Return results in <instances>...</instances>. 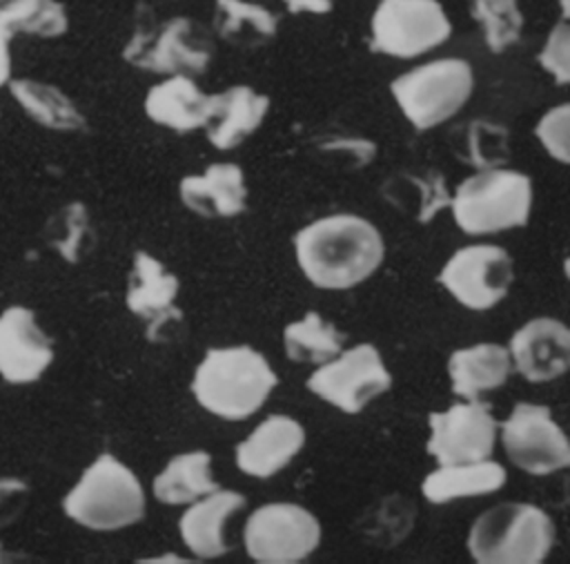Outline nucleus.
Here are the masks:
<instances>
[{"mask_svg": "<svg viewBox=\"0 0 570 564\" xmlns=\"http://www.w3.org/2000/svg\"><path fill=\"white\" fill-rule=\"evenodd\" d=\"M505 468L497 461L481 459L470 464H450L425 475L421 493L432 504H445L459 497L488 495L505 484Z\"/></svg>", "mask_w": 570, "mask_h": 564, "instance_id": "obj_25", "label": "nucleus"}, {"mask_svg": "<svg viewBox=\"0 0 570 564\" xmlns=\"http://www.w3.org/2000/svg\"><path fill=\"white\" fill-rule=\"evenodd\" d=\"M501 441L514 466L530 475H548L570 464V444L548 406L517 403L501 424Z\"/></svg>", "mask_w": 570, "mask_h": 564, "instance_id": "obj_11", "label": "nucleus"}, {"mask_svg": "<svg viewBox=\"0 0 570 564\" xmlns=\"http://www.w3.org/2000/svg\"><path fill=\"white\" fill-rule=\"evenodd\" d=\"M276 381V372L254 348H209L194 372L191 392L212 415L238 421L265 403Z\"/></svg>", "mask_w": 570, "mask_h": 564, "instance_id": "obj_2", "label": "nucleus"}, {"mask_svg": "<svg viewBox=\"0 0 570 564\" xmlns=\"http://www.w3.org/2000/svg\"><path fill=\"white\" fill-rule=\"evenodd\" d=\"M568 120H570V105L563 103V105L548 109L534 127V134L541 140V145L546 147V152L563 165L570 161Z\"/></svg>", "mask_w": 570, "mask_h": 564, "instance_id": "obj_32", "label": "nucleus"}, {"mask_svg": "<svg viewBox=\"0 0 570 564\" xmlns=\"http://www.w3.org/2000/svg\"><path fill=\"white\" fill-rule=\"evenodd\" d=\"M508 352L528 381H552L570 366V330L552 317L530 319L512 334Z\"/></svg>", "mask_w": 570, "mask_h": 564, "instance_id": "obj_15", "label": "nucleus"}, {"mask_svg": "<svg viewBox=\"0 0 570 564\" xmlns=\"http://www.w3.org/2000/svg\"><path fill=\"white\" fill-rule=\"evenodd\" d=\"M450 33L452 25L439 0H381L370 20L372 51L394 58L421 56Z\"/></svg>", "mask_w": 570, "mask_h": 564, "instance_id": "obj_8", "label": "nucleus"}, {"mask_svg": "<svg viewBox=\"0 0 570 564\" xmlns=\"http://www.w3.org/2000/svg\"><path fill=\"white\" fill-rule=\"evenodd\" d=\"M11 98L20 109L45 129L82 132L87 120L78 105L56 85L33 78H9Z\"/></svg>", "mask_w": 570, "mask_h": 564, "instance_id": "obj_23", "label": "nucleus"}, {"mask_svg": "<svg viewBox=\"0 0 570 564\" xmlns=\"http://www.w3.org/2000/svg\"><path fill=\"white\" fill-rule=\"evenodd\" d=\"M0 27L11 36L58 38L69 29V16L60 0H0Z\"/></svg>", "mask_w": 570, "mask_h": 564, "instance_id": "obj_27", "label": "nucleus"}, {"mask_svg": "<svg viewBox=\"0 0 570 564\" xmlns=\"http://www.w3.org/2000/svg\"><path fill=\"white\" fill-rule=\"evenodd\" d=\"M11 33L0 27V87L11 78Z\"/></svg>", "mask_w": 570, "mask_h": 564, "instance_id": "obj_36", "label": "nucleus"}, {"mask_svg": "<svg viewBox=\"0 0 570 564\" xmlns=\"http://www.w3.org/2000/svg\"><path fill=\"white\" fill-rule=\"evenodd\" d=\"M283 346L296 363H325L341 352L343 334L321 314L307 312L283 330Z\"/></svg>", "mask_w": 570, "mask_h": 564, "instance_id": "obj_28", "label": "nucleus"}, {"mask_svg": "<svg viewBox=\"0 0 570 564\" xmlns=\"http://www.w3.org/2000/svg\"><path fill=\"white\" fill-rule=\"evenodd\" d=\"M0 555H2V548H0Z\"/></svg>", "mask_w": 570, "mask_h": 564, "instance_id": "obj_38", "label": "nucleus"}, {"mask_svg": "<svg viewBox=\"0 0 570 564\" xmlns=\"http://www.w3.org/2000/svg\"><path fill=\"white\" fill-rule=\"evenodd\" d=\"M245 506V497L236 490H212L205 499L196 502L183 513L178 528L183 542L194 555L218 557L229 551L225 539V522L229 515Z\"/></svg>", "mask_w": 570, "mask_h": 564, "instance_id": "obj_20", "label": "nucleus"}, {"mask_svg": "<svg viewBox=\"0 0 570 564\" xmlns=\"http://www.w3.org/2000/svg\"><path fill=\"white\" fill-rule=\"evenodd\" d=\"M554 544L552 519L532 504L505 502L470 528L468 548L481 564H539Z\"/></svg>", "mask_w": 570, "mask_h": 564, "instance_id": "obj_5", "label": "nucleus"}, {"mask_svg": "<svg viewBox=\"0 0 570 564\" xmlns=\"http://www.w3.org/2000/svg\"><path fill=\"white\" fill-rule=\"evenodd\" d=\"M183 203L200 216H236L245 210L247 187L243 169L234 163H214L200 176L180 181Z\"/></svg>", "mask_w": 570, "mask_h": 564, "instance_id": "obj_21", "label": "nucleus"}, {"mask_svg": "<svg viewBox=\"0 0 570 564\" xmlns=\"http://www.w3.org/2000/svg\"><path fill=\"white\" fill-rule=\"evenodd\" d=\"M267 111V96L247 85H234L212 96L209 118L203 129L216 149H234L258 129Z\"/></svg>", "mask_w": 570, "mask_h": 564, "instance_id": "obj_18", "label": "nucleus"}, {"mask_svg": "<svg viewBox=\"0 0 570 564\" xmlns=\"http://www.w3.org/2000/svg\"><path fill=\"white\" fill-rule=\"evenodd\" d=\"M214 56L209 31L189 16L156 20L154 13L138 4L136 27L122 49V58L156 74H200Z\"/></svg>", "mask_w": 570, "mask_h": 564, "instance_id": "obj_4", "label": "nucleus"}, {"mask_svg": "<svg viewBox=\"0 0 570 564\" xmlns=\"http://www.w3.org/2000/svg\"><path fill=\"white\" fill-rule=\"evenodd\" d=\"M289 13H330L334 0H281Z\"/></svg>", "mask_w": 570, "mask_h": 564, "instance_id": "obj_35", "label": "nucleus"}, {"mask_svg": "<svg viewBox=\"0 0 570 564\" xmlns=\"http://www.w3.org/2000/svg\"><path fill=\"white\" fill-rule=\"evenodd\" d=\"M29 486L18 477H0V528L11 524L24 508Z\"/></svg>", "mask_w": 570, "mask_h": 564, "instance_id": "obj_34", "label": "nucleus"}, {"mask_svg": "<svg viewBox=\"0 0 570 564\" xmlns=\"http://www.w3.org/2000/svg\"><path fill=\"white\" fill-rule=\"evenodd\" d=\"M53 361L49 334L38 325L33 310L9 305L0 312V377L24 386L42 377Z\"/></svg>", "mask_w": 570, "mask_h": 564, "instance_id": "obj_14", "label": "nucleus"}, {"mask_svg": "<svg viewBox=\"0 0 570 564\" xmlns=\"http://www.w3.org/2000/svg\"><path fill=\"white\" fill-rule=\"evenodd\" d=\"M472 18L481 25L483 40L494 54L521 38L523 13L517 0H472Z\"/></svg>", "mask_w": 570, "mask_h": 564, "instance_id": "obj_29", "label": "nucleus"}, {"mask_svg": "<svg viewBox=\"0 0 570 564\" xmlns=\"http://www.w3.org/2000/svg\"><path fill=\"white\" fill-rule=\"evenodd\" d=\"M303 274L323 290H347L365 281L383 261L379 230L356 214L318 218L294 236Z\"/></svg>", "mask_w": 570, "mask_h": 564, "instance_id": "obj_1", "label": "nucleus"}, {"mask_svg": "<svg viewBox=\"0 0 570 564\" xmlns=\"http://www.w3.org/2000/svg\"><path fill=\"white\" fill-rule=\"evenodd\" d=\"M212 109V96H207L189 76L174 74L154 85L145 96V114L178 134H187L205 127Z\"/></svg>", "mask_w": 570, "mask_h": 564, "instance_id": "obj_19", "label": "nucleus"}, {"mask_svg": "<svg viewBox=\"0 0 570 564\" xmlns=\"http://www.w3.org/2000/svg\"><path fill=\"white\" fill-rule=\"evenodd\" d=\"M461 145V158L479 169L497 167L508 158V132L488 120H472L463 132Z\"/></svg>", "mask_w": 570, "mask_h": 564, "instance_id": "obj_31", "label": "nucleus"}, {"mask_svg": "<svg viewBox=\"0 0 570 564\" xmlns=\"http://www.w3.org/2000/svg\"><path fill=\"white\" fill-rule=\"evenodd\" d=\"M514 279L512 259L499 245L459 247L439 272V283L465 308L490 310Z\"/></svg>", "mask_w": 570, "mask_h": 564, "instance_id": "obj_12", "label": "nucleus"}, {"mask_svg": "<svg viewBox=\"0 0 570 564\" xmlns=\"http://www.w3.org/2000/svg\"><path fill=\"white\" fill-rule=\"evenodd\" d=\"M530 178L514 169L488 167L465 178L450 198L456 225L465 234H492L528 223Z\"/></svg>", "mask_w": 570, "mask_h": 564, "instance_id": "obj_6", "label": "nucleus"}, {"mask_svg": "<svg viewBox=\"0 0 570 564\" xmlns=\"http://www.w3.org/2000/svg\"><path fill=\"white\" fill-rule=\"evenodd\" d=\"M178 294V279L165 270L151 254L138 250L127 283V308L147 321V339L158 341L160 330L169 321H180L183 312L174 308Z\"/></svg>", "mask_w": 570, "mask_h": 564, "instance_id": "obj_16", "label": "nucleus"}, {"mask_svg": "<svg viewBox=\"0 0 570 564\" xmlns=\"http://www.w3.org/2000/svg\"><path fill=\"white\" fill-rule=\"evenodd\" d=\"M474 85L470 62L439 58L423 62L392 80L390 91L403 116L416 129H432L452 118L470 98Z\"/></svg>", "mask_w": 570, "mask_h": 564, "instance_id": "obj_7", "label": "nucleus"}, {"mask_svg": "<svg viewBox=\"0 0 570 564\" xmlns=\"http://www.w3.org/2000/svg\"><path fill=\"white\" fill-rule=\"evenodd\" d=\"M557 2L561 7V18L568 20V16H570V0H557Z\"/></svg>", "mask_w": 570, "mask_h": 564, "instance_id": "obj_37", "label": "nucleus"}, {"mask_svg": "<svg viewBox=\"0 0 570 564\" xmlns=\"http://www.w3.org/2000/svg\"><path fill=\"white\" fill-rule=\"evenodd\" d=\"M89 232V218L82 203H69L49 216L45 225V241L69 263L80 259L82 241Z\"/></svg>", "mask_w": 570, "mask_h": 564, "instance_id": "obj_30", "label": "nucleus"}, {"mask_svg": "<svg viewBox=\"0 0 570 564\" xmlns=\"http://www.w3.org/2000/svg\"><path fill=\"white\" fill-rule=\"evenodd\" d=\"M568 40L570 27L568 20L561 18L548 33L546 45L541 47L537 60L539 65L557 80V85H566L570 80V65H568Z\"/></svg>", "mask_w": 570, "mask_h": 564, "instance_id": "obj_33", "label": "nucleus"}, {"mask_svg": "<svg viewBox=\"0 0 570 564\" xmlns=\"http://www.w3.org/2000/svg\"><path fill=\"white\" fill-rule=\"evenodd\" d=\"M62 510L85 528L118 531L145 517V490L129 466L102 453L65 495Z\"/></svg>", "mask_w": 570, "mask_h": 564, "instance_id": "obj_3", "label": "nucleus"}, {"mask_svg": "<svg viewBox=\"0 0 570 564\" xmlns=\"http://www.w3.org/2000/svg\"><path fill=\"white\" fill-rule=\"evenodd\" d=\"M392 386V377L383 366L379 350L370 343H358L318 368L307 379V388L341 408L347 415L361 412L374 397Z\"/></svg>", "mask_w": 570, "mask_h": 564, "instance_id": "obj_10", "label": "nucleus"}, {"mask_svg": "<svg viewBox=\"0 0 570 564\" xmlns=\"http://www.w3.org/2000/svg\"><path fill=\"white\" fill-rule=\"evenodd\" d=\"M454 395L476 399L481 392L499 388L510 375V352L499 343H476L454 350L448 361Z\"/></svg>", "mask_w": 570, "mask_h": 564, "instance_id": "obj_22", "label": "nucleus"}, {"mask_svg": "<svg viewBox=\"0 0 570 564\" xmlns=\"http://www.w3.org/2000/svg\"><path fill=\"white\" fill-rule=\"evenodd\" d=\"M212 457L205 450L183 453L169 459L163 473L154 477V495L163 504H189L216 490L218 484L209 473Z\"/></svg>", "mask_w": 570, "mask_h": 564, "instance_id": "obj_26", "label": "nucleus"}, {"mask_svg": "<svg viewBox=\"0 0 570 564\" xmlns=\"http://www.w3.org/2000/svg\"><path fill=\"white\" fill-rule=\"evenodd\" d=\"M272 0H216L214 31L236 47H261L278 31Z\"/></svg>", "mask_w": 570, "mask_h": 564, "instance_id": "obj_24", "label": "nucleus"}, {"mask_svg": "<svg viewBox=\"0 0 570 564\" xmlns=\"http://www.w3.org/2000/svg\"><path fill=\"white\" fill-rule=\"evenodd\" d=\"M303 426L285 415H269L236 446V466L252 477H272L303 448Z\"/></svg>", "mask_w": 570, "mask_h": 564, "instance_id": "obj_17", "label": "nucleus"}, {"mask_svg": "<svg viewBox=\"0 0 570 564\" xmlns=\"http://www.w3.org/2000/svg\"><path fill=\"white\" fill-rule=\"evenodd\" d=\"M428 453L439 466L481 461L492 455L497 439V421L490 406L476 399L468 403H454L443 412H432Z\"/></svg>", "mask_w": 570, "mask_h": 564, "instance_id": "obj_13", "label": "nucleus"}, {"mask_svg": "<svg viewBox=\"0 0 570 564\" xmlns=\"http://www.w3.org/2000/svg\"><path fill=\"white\" fill-rule=\"evenodd\" d=\"M245 551L261 564H294L321 542L318 519L303 506L274 502L256 508L245 522Z\"/></svg>", "mask_w": 570, "mask_h": 564, "instance_id": "obj_9", "label": "nucleus"}]
</instances>
